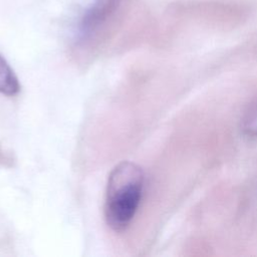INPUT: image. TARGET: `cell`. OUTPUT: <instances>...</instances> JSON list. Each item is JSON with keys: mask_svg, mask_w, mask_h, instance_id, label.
<instances>
[{"mask_svg": "<svg viewBox=\"0 0 257 257\" xmlns=\"http://www.w3.org/2000/svg\"><path fill=\"white\" fill-rule=\"evenodd\" d=\"M119 0H95L83 15L79 25V36H90L115 9Z\"/></svg>", "mask_w": 257, "mask_h": 257, "instance_id": "cell-2", "label": "cell"}, {"mask_svg": "<svg viewBox=\"0 0 257 257\" xmlns=\"http://www.w3.org/2000/svg\"><path fill=\"white\" fill-rule=\"evenodd\" d=\"M145 176L136 164L123 161L110 172L105 191L104 218L115 232L124 231L133 221L144 191Z\"/></svg>", "mask_w": 257, "mask_h": 257, "instance_id": "cell-1", "label": "cell"}, {"mask_svg": "<svg viewBox=\"0 0 257 257\" xmlns=\"http://www.w3.org/2000/svg\"><path fill=\"white\" fill-rule=\"evenodd\" d=\"M20 90V84L13 69L0 55V93L8 96L15 95Z\"/></svg>", "mask_w": 257, "mask_h": 257, "instance_id": "cell-3", "label": "cell"}, {"mask_svg": "<svg viewBox=\"0 0 257 257\" xmlns=\"http://www.w3.org/2000/svg\"><path fill=\"white\" fill-rule=\"evenodd\" d=\"M243 127L248 135L257 136V105L246 114Z\"/></svg>", "mask_w": 257, "mask_h": 257, "instance_id": "cell-4", "label": "cell"}]
</instances>
